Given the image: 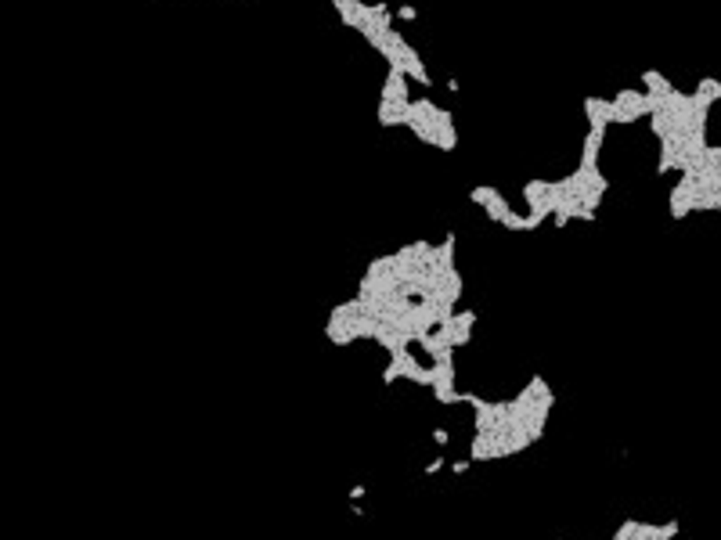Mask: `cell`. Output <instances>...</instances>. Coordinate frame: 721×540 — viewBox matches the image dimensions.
Wrapping results in <instances>:
<instances>
[{"mask_svg": "<svg viewBox=\"0 0 721 540\" xmlns=\"http://www.w3.org/2000/svg\"><path fill=\"white\" fill-rule=\"evenodd\" d=\"M642 87H646L649 94H660V98L674 90V83H671L664 73H656V69H646V73H642Z\"/></svg>", "mask_w": 721, "mask_h": 540, "instance_id": "cell-4", "label": "cell"}, {"mask_svg": "<svg viewBox=\"0 0 721 540\" xmlns=\"http://www.w3.org/2000/svg\"><path fill=\"white\" fill-rule=\"evenodd\" d=\"M678 522H639V519H624L613 533V540H674Z\"/></svg>", "mask_w": 721, "mask_h": 540, "instance_id": "cell-1", "label": "cell"}, {"mask_svg": "<svg viewBox=\"0 0 721 540\" xmlns=\"http://www.w3.org/2000/svg\"><path fill=\"white\" fill-rule=\"evenodd\" d=\"M498 195H501V191H498L494 184H476L473 191H469V202H473V206H487V202L498 199Z\"/></svg>", "mask_w": 721, "mask_h": 540, "instance_id": "cell-7", "label": "cell"}, {"mask_svg": "<svg viewBox=\"0 0 721 540\" xmlns=\"http://www.w3.org/2000/svg\"><path fill=\"white\" fill-rule=\"evenodd\" d=\"M451 472H455V475H465V472H469V461H455Z\"/></svg>", "mask_w": 721, "mask_h": 540, "instance_id": "cell-12", "label": "cell"}, {"mask_svg": "<svg viewBox=\"0 0 721 540\" xmlns=\"http://www.w3.org/2000/svg\"><path fill=\"white\" fill-rule=\"evenodd\" d=\"M584 115H588V126L595 130H606L610 126V119H613V105H610V98H584Z\"/></svg>", "mask_w": 721, "mask_h": 540, "instance_id": "cell-2", "label": "cell"}, {"mask_svg": "<svg viewBox=\"0 0 721 540\" xmlns=\"http://www.w3.org/2000/svg\"><path fill=\"white\" fill-rule=\"evenodd\" d=\"M433 439H436V447H448V443H451V432H448V429H433Z\"/></svg>", "mask_w": 721, "mask_h": 540, "instance_id": "cell-10", "label": "cell"}, {"mask_svg": "<svg viewBox=\"0 0 721 540\" xmlns=\"http://www.w3.org/2000/svg\"><path fill=\"white\" fill-rule=\"evenodd\" d=\"M483 213L494 220V224H501V220H505V216L512 213V206H509V199H501V195H498V199H491V202L483 206Z\"/></svg>", "mask_w": 721, "mask_h": 540, "instance_id": "cell-6", "label": "cell"}, {"mask_svg": "<svg viewBox=\"0 0 721 540\" xmlns=\"http://www.w3.org/2000/svg\"><path fill=\"white\" fill-rule=\"evenodd\" d=\"M501 227H509V231H526V216H519V213H509L505 220H501Z\"/></svg>", "mask_w": 721, "mask_h": 540, "instance_id": "cell-8", "label": "cell"}, {"mask_svg": "<svg viewBox=\"0 0 721 540\" xmlns=\"http://www.w3.org/2000/svg\"><path fill=\"white\" fill-rule=\"evenodd\" d=\"M444 465H448V458H433V461L426 465V475H436V472H440Z\"/></svg>", "mask_w": 721, "mask_h": 540, "instance_id": "cell-11", "label": "cell"}, {"mask_svg": "<svg viewBox=\"0 0 721 540\" xmlns=\"http://www.w3.org/2000/svg\"><path fill=\"white\" fill-rule=\"evenodd\" d=\"M693 94H700V98L707 101V105H714V101H721V83L717 80H710V76H703L700 83H696V90Z\"/></svg>", "mask_w": 721, "mask_h": 540, "instance_id": "cell-5", "label": "cell"}, {"mask_svg": "<svg viewBox=\"0 0 721 540\" xmlns=\"http://www.w3.org/2000/svg\"><path fill=\"white\" fill-rule=\"evenodd\" d=\"M393 15H397V18H404V22H415V18H419V11H415L412 4H404V8H397Z\"/></svg>", "mask_w": 721, "mask_h": 540, "instance_id": "cell-9", "label": "cell"}, {"mask_svg": "<svg viewBox=\"0 0 721 540\" xmlns=\"http://www.w3.org/2000/svg\"><path fill=\"white\" fill-rule=\"evenodd\" d=\"M603 137H606V130H588V137H584V144H581V166H599V148H603Z\"/></svg>", "mask_w": 721, "mask_h": 540, "instance_id": "cell-3", "label": "cell"}]
</instances>
